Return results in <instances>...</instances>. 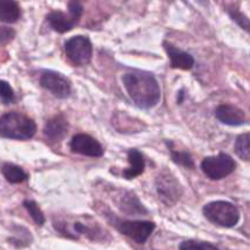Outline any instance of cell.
<instances>
[{
    "label": "cell",
    "instance_id": "6da1fadb",
    "mask_svg": "<svg viewBox=\"0 0 250 250\" xmlns=\"http://www.w3.org/2000/svg\"><path fill=\"white\" fill-rule=\"evenodd\" d=\"M122 82L131 99L141 109H151L160 100V85L151 73L131 71L122 76Z\"/></svg>",
    "mask_w": 250,
    "mask_h": 250
},
{
    "label": "cell",
    "instance_id": "7a4b0ae2",
    "mask_svg": "<svg viewBox=\"0 0 250 250\" xmlns=\"http://www.w3.org/2000/svg\"><path fill=\"white\" fill-rule=\"evenodd\" d=\"M36 132V122L21 112L11 111L0 116V136L2 138L27 141L33 138Z\"/></svg>",
    "mask_w": 250,
    "mask_h": 250
},
{
    "label": "cell",
    "instance_id": "3957f363",
    "mask_svg": "<svg viewBox=\"0 0 250 250\" xmlns=\"http://www.w3.org/2000/svg\"><path fill=\"white\" fill-rule=\"evenodd\" d=\"M203 214L212 224L221 227L232 229L236 226L241 219V212L238 208L226 200L211 202L203 208Z\"/></svg>",
    "mask_w": 250,
    "mask_h": 250
},
{
    "label": "cell",
    "instance_id": "277c9868",
    "mask_svg": "<svg viewBox=\"0 0 250 250\" xmlns=\"http://www.w3.org/2000/svg\"><path fill=\"white\" fill-rule=\"evenodd\" d=\"M68 12L56 11L49 12L46 20L54 31L58 33H66L75 27V24L80 21L83 14V5L80 1H68Z\"/></svg>",
    "mask_w": 250,
    "mask_h": 250
},
{
    "label": "cell",
    "instance_id": "5b68a950",
    "mask_svg": "<svg viewBox=\"0 0 250 250\" xmlns=\"http://www.w3.org/2000/svg\"><path fill=\"white\" fill-rule=\"evenodd\" d=\"M202 170L210 180L219 181L227 177L236 170V161L229 155L220 153L216 156H208L202 161Z\"/></svg>",
    "mask_w": 250,
    "mask_h": 250
},
{
    "label": "cell",
    "instance_id": "8992f818",
    "mask_svg": "<svg viewBox=\"0 0 250 250\" xmlns=\"http://www.w3.org/2000/svg\"><path fill=\"white\" fill-rule=\"evenodd\" d=\"M65 53L75 65H87L92 59V42L85 36H75L65 43Z\"/></svg>",
    "mask_w": 250,
    "mask_h": 250
},
{
    "label": "cell",
    "instance_id": "52a82bcc",
    "mask_svg": "<svg viewBox=\"0 0 250 250\" xmlns=\"http://www.w3.org/2000/svg\"><path fill=\"white\" fill-rule=\"evenodd\" d=\"M39 83L44 89L49 90L59 99H66L71 94V83L68 78L56 71H44L39 78Z\"/></svg>",
    "mask_w": 250,
    "mask_h": 250
},
{
    "label": "cell",
    "instance_id": "ba28073f",
    "mask_svg": "<svg viewBox=\"0 0 250 250\" xmlns=\"http://www.w3.org/2000/svg\"><path fill=\"white\" fill-rule=\"evenodd\" d=\"M156 189H158V194L160 195L161 202L166 205L176 204L182 194V188L180 183L168 172V170H164V172L159 175L156 180Z\"/></svg>",
    "mask_w": 250,
    "mask_h": 250
},
{
    "label": "cell",
    "instance_id": "9c48e42d",
    "mask_svg": "<svg viewBox=\"0 0 250 250\" xmlns=\"http://www.w3.org/2000/svg\"><path fill=\"white\" fill-rule=\"evenodd\" d=\"M117 227L122 234L129 237L136 243L143 244L155 229V224L151 221H122Z\"/></svg>",
    "mask_w": 250,
    "mask_h": 250
},
{
    "label": "cell",
    "instance_id": "30bf717a",
    "mask_svg": "<svg viewBox=\"0 0 250 250\" xmlns=\"http://www.w3.org/2000/svg\"><path fill=\"white\" fill-rule=\"evenodd\" d=\"M70 149L72 153L89 156V158H100L104 154L102 144L92 136L85 133H78L73 136L70 142Z\"/></svg>",
    "mask_w": 250,
    "mask_h": 250
},
{
    "label": "cell",
    "instance_id": "8fae6325",
    "mask_svg": "<svg viewBox=\"0 0 250 250\" xmlns=\"http://www.w3.org/2000/svg\"><path fill=\"white\" fill-rule=\"evenodd\" d=\"M215 116L220 122L229 126H241L246 121V114L243 110L231 104L219 105L215 110Z\"/></svg>",
    "mask_w": 250,
    "mask_h": 250
},
{
    "label": "cell",
    "instance_id": "7c38bea8",
    "mask_svg": "<svg viewBox=\"0 0 250 250\" xmlns=\"http://www.w3.org/2000/svg\"><path fill=\"white\" fill-rule=\"evenodd\" d=\"M164 49L170 58L171 67L180 68V70H192L194 66V58L189 53L181 50L180 48L172 45L168 42H164Z\"/></svg>",
    "mask_w": 250,
    "mask_h": 250
},
{
    "label": "cell",
    "instance_id": "4fadbf2b",
    "mask_svg": "<svg viewBox=\"0 0 250 250\" xmlns=\"http://www.w3.org/2000/svg\"><path fill=\"white\" fill-rule=\"evenodd\" d=\"M68 131V124L63 115H56L53 119L49 120L44 126V134L51 142H60L65 138Z\"/></svg>",
    "mask_w": 250,
    "mask_h": 250
},
{
    "label": "cell",
    "instance_id": "5bb4252c",
    "mask_svg": "<svg viewBox=\"0 0 250 250\" xmlns=\"http://www.w3.org/2000/svg\"><path fill=\"white\" fill-rule=\"evenodd\" d=\"M128 163L131 164V167L124 171V177L126 180H132L143 173L144 168H146V161L138 149H129Z\"/></svg>",
    "mask_w": 250,
    "mask_h": 250
},
{
    "label": "cell",
    "instance_id": "9a60e30c",
    "mask_svg": "<svg viewBox=\"0 0 250 250\" xmlns=\"http://www.w3.org/2000/svg\"><path fill=\"white\" fill-rule=\"evenodd\" d=\"M120 209L128 215H146L148 214L146 208L143 207V204L141 203V200L138 199L134 193L127 192L125 193L124 197L121 198L119 204Z\"/></svg>",
    "mask_w": 250,
    "mask_h": 250
},
{
    "label": "cell",
    "instance_id": "2e32d148",
    "mask_svg": "<svg viewBox=\"0 0 250 250\" xmlns=\"http://www.w3.org/2000/svg\"><path fill=\"white\" fill-rule=\"evenodd\" d=\"M21 17V7L14 0H0V22L15 23Z\"/></svg>",
    "mask_w": 250,
    "mask_h": 250
},
{
    "label": "cell",
    "instance_id": "e0dca14e",
    "mask_svg": "<svg viewBox=\"0 0 250 250\" xmlns=\"http://www.w3.org/2000/svg\"><path fill=\"white\" fill-rule=\"evenodd\" d=\"M1 173L5 180L12 185L22 183L28 180V173L19 165H15L11 163H5L1 166Z\"/></svg>",
    "mask_w": 250,
    "mask_h": 250
},
{
    "label": "cell",
    "instance_id": "ac0fdd59",
    "mask_svg": "<svg viewBox=\"0 0 250 250\" xmlns=\"http://www.w3.org/2000/svg\"><path fill=\"white\" fill-rule=\"evenodd\" d=\"M234 153L242 160L250 161V132L237 137L234 143Z\"/></svg>",
    "mask_w": 250,
    "mask_h": 250
},
{
    "label": "cell",
    "instance_id": "d6986e66",
    "mask_svg": "<svg viewBox=\"0 0 250 250\" xmlns=\"http://www.w3.org/2000/svg\"><path fill=\"white\" fill-rule=\"evenodd\" d=\"M167 146L170 149L171 153V159L173 160V163L178 164L181 166H185L186 168H189V170H193L195 167L194 160L192 158V154L189 151H177L175 149H172V143L171 142H167Z\"/></svg>",
    "mask_w": 250,
    "mask_h": 250
},
{
    "label": "cell",
    "instance_id": "ffe728a7",
    "mask_svg": "<svg viewBox=\"0 0 250 250\" xmlns=\"http://www.w3.org/2000/svg\"><path fill=\"white\" fill-rule=\"evenodd\" d=\"M22 204H23V207L26 208V210L28 211L29 216L32 217L34 224L38 225V226H43L44 222H45V217H44L43 212H42L41 208L38 207V204H37L34 200H31V199L23 200Z\"/></svg>",
    "mask_w": 250,
    "mask_h": 250
},
{
    "label": "cell",
    "instance_id": "44dd1931",
    "mask_svg": "<svg viewBox=\"0 0 250 250\" xmlns=\"http://www.w3.org/2000/svg\"><path fill=\"white\" fill-rule=\"evenodd\" d=\"M180 250H219L216 246L209 242L198 241V239H187L180 244Z\"/></svg>",
    "mask_w": 250,
    "mask_h": 250
},
{
    "label": "cell",
    "instance_id": "7402d4cb",
    "mask_svg": "<svg viewBox=\"0 0 250 250\" xmlns=\"http://www.w3.org/2000/svg\"><path fill=\"white\" fill-rule=\"evenodd\" d=\"M0 100L5 105L12 104L16 100L15 92L11 85H10V83L2 80H0Z\"/></svg>",
    "mask_w": 250,
    "mask_h": 250
},
{
    "label": "cell",
    "instance_id": "603a6c76",
    "mask_svg": "<svg viewBox=\"0 0 250 250\" xmlns=\"http://www.w3.org/2000/svg\"><path fill=\"white\" fill-rule=\"evenodd\" d=\"M229 16H231V19L233 20L239 27H242L244 31L250 33V19H248L244 14H242V12L239 11L238 7H232V9H229Z\"/></svg>",
    "mask_w": 250,
    "mask_h": 250
},
{
    "label": "cell",
    "instance_id": "cb8c5ba5",
    "mask_svg": "<svg viewBox=\"0 0 250 250\" xmlns=\"http://www.w3.org/2000/svg\"><path fill=\"white\" fill-rule=\"evenodd\" d=\"M15 34H16V31L11 27L0 26V45L10 43L15 38Z\"/></svg>",
    "mask_w": 250,
    "mask_h": 250
},
{
    "label": "cell",
    "instance_id": "d4e9b609",
    "mask_svg": "<svg viewBox=\"0 0 250 250\" xmlns=\"http://www.w3.org/2000/svg\"><path fill=\"white\" fill-rule=\"evenodd\" d=\"M186 97V92L183 89H181L180 92H178V99H177V102H178V104H182V102H183V98Z\"/></svg>",
    "mask_w": 250,
    "mask_h": 250
}]
</instances>
